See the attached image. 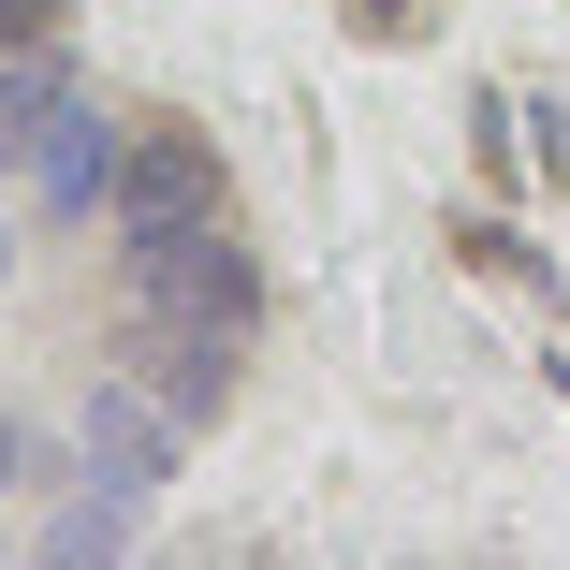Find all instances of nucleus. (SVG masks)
<instances>
[{
  "label": "nucleus",
  "mask_w": 570,
  "mask_h": 570,
  "mask_svg": "<svg viewBox=\"0 0 570 570\" xmlns=\"http://www.w3.org/2000/svg\"><path fill=\"white\" fill-rule=\"evenodd\" d=\"M118 307H147V322H219V336H264V264H249V235L190 219V235L118 249Z\"/></svg>",
  "instance_id": "1"
},
{
  "label": "nucleus",
  "mask_w": 570,
  "mask_h": 570,
  "mask_svg": "<svg viewBox=\"0 0 570 570\" xmlns=\"http://www.w3.org/2000/svg\"><path fill=\"white\" fill-rule=\"evenodd\" d=\"M190 219H219V147H205L190 118H147V132L118 147V205H102V235L147 249V235H190Z\"/></svg>",
  "instance_id": "2"
},
{
  "label": "nucleus",
  "mask_w": 570,
  "mask_h": 570,
  "mask_svg": "<svg viewBox=\"0 0 570 570\" xmlns=\"http://www.w3.org/2000/svg\"><path fill=\"white\" fill-rule=\"evenodd\" d=\"M176 453H190V424H176L132 366H102V381H88V410H73V469H88V483L161 498V483H176Z\"/></svg>",
  "instance_id": "3"
},
{
  "label": "nucleus",
  "mask_w": 570,
  "mask_h": 570,
  "mask_svg": "<svg viewBox=\"0 0 570 570\" xmlns=\"http://www.w3.org/2000/svg\"><path fill=\"white\" fill-rule=\"evenodd\" d=\"M118 366L205 439L219 410H235V366H249V336H219V322H147V307H118Z\"/></svg>",
  "instance_id": "4"
},
{
  "label": "nucleus",
  "mask_w": 570,
  "mask_h": 570,
  "mask_svg": "<svg viewBox=\"0 0 570 570\" xmlns=\"http://www.w3.org/2000/svg\"><path fill=\"white\" fill-rule=\"evenodd\" d=\"M118 147H132V132H118V118H102V102H88V88H73V102H59V118L30 132V205L59 219V235H73V219H102V205H118Z\"/></svg>",
  "instance_id": "5"
},
{
  "label": "nucleus",
  "mask_w": 570,
  "mask_h": 570,
  "mask_svg": "<svg viewBox=\"0 0 570 570\" xmlns=\"http://www.w3.org/2000/svg\"><path fill=\"white\" fill-rule=\"evenodd\" d=\"M132 541H147V498H132V483H88V469H73V498H59V512L30 527V556H45V570H88V556H132Z\"/></svg>",
  "instance_id": "6"
},
{
  "label": "nucleus",
  "mask_w": 570,
  "mask_h": 570,
  "mask_svg": "<svg viewBox=\"0 0 570 570\" xmlns=\"http://www.w3.org/2000/svg\"><path fill=\"white\" fill-rule=\"evenodd\" d=\"M30 469H45V439H30V410H0V498H16Z\"/></svg>",
  "instance_id": "7"
},
{
  "label": "nucleus",
  "mask_w": 570,
  "mask_h": 570,
  "mask_svg": "<svg viewBox=\"0 0 570 570\" xmlns=\"http://www.w3.org/2000/svg\"><path fill=\"white\" fill-rule=\"evenodd\" d=\"M16 45H59V0H0V59Z\"/></svg>",
  "instance_id": "8"
},
{
  "label": "nucleus",
  "mask_w": 570,
  "mask_h": 570,
  "mask_svg": "<svg viewBox=\"0 0 570 570\" xmlns=\"http://www.w3.org/2000/svg\"><path fill=\"white\" fill-rule=\"evenodd\" d=\"M352 30H366V45H410V30H424V0H352Z\"/></svg>",
  "instance_id": "9"
},
{
  "label": "nucleus",
  "mask_w": 570,
  "mask_h": 570,
  "mask_svg": "<svg viewBox=\"0 0 570 570\" xmlns=\"http://www.w3.org/2000/svg\"><path fill=\"white\" fill-rule=\"evenodd\" d=\"M0 278H16V235H0Z\"/></svg>",
  "instance_id": "10"
}]
</instances>
